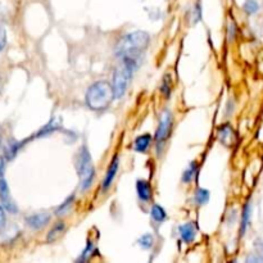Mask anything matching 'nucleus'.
<instances>
[{"label":"nucleus","instance_id":"obj_20","mask_svg":"<svg viewBox=\"0 0 263 263\" xmlns=\"http://www.w3.org/2000/svg\"><path fill=\"white\" fill-rule=\"evenodd\" d=\"M195 200L199 206H203V204H207L209 200V191L207 189H198L195 194Z\"/></svg>","mask_w":263,"mask_h":263},{"label":"nucleus","instance_id":"obj_8","mask_svg":"<svg viewBox=\"0 0 263 263\" xmlns=\"http://www.w3.org/2000/svg\"><path fill=\"white\" fill-rule=\"evenodd\" d=\"M27 225L34 230H42L50 222L49 213H36L26 218Z\"/></svg>","mask_w":263,"mask_h":263},{"label":"nucleus","instance_id":"obj_23","mask_svg":"<svg viewBox=\"0 0 263 263\" xmlns=\"http://www.w3.org/2000/svg\"><path fill=\"white\" fill-rule=\"evenodd\" d=\"M7 45V32L2 25H0V52L6 48Z\"/></svg>","mask_w":263,"mask_h":263},{"label":"nucleus","instance_id":"obj_5","mask_svg":"<svg viewBox=\"0 0 263 263\" xmlns=\"http://www.w3.org/2000/svg\"><path fill=\"white\" fill-rule=\"evenodd\" d=\"M172 124H173V117L168 109L163 111V113L160 114L159 125H158L157 132H155V144H157V150L158 154L162 152L163 147H165L166 141L170 137L171 131H172Z\"/></svg>","mask_w":263,"mask_h":263},{"label":"nucleus","instance_id":"obj_4","mask_svg":"<svg viewBox=\"0 0 263 263\" xmlns=\"http://www.w3.org/2000/svg\"><path fill=\"white\" fill-rule=\"evenodd\" d=\"M135 68H136V66L126 62V60H122V65L116 68L113 75V85H112L114 99H121L126 94Z\"/></svg>","mask_w":263,"mask_h":263},{"label":"nucleus","instance_id":"obj_17","mask_svg":"<svg viewBox=\"0 0 263 263\" xmlns=\"http://www.w3.org/2000/svg\"><path fill=\"white\" fill-rule=\"evenodd\" d=\"M250 211H252V208H250V204L248 203L247 206L244 207V211H242L241 226H240V232H241V235H244V234H245V230H247L248 225H249V219H250Z\"/></svg>","mask_w":263,"mask_h":263},{"label":"nucleus","instance_id":"obj_6","mask_svg":"<svg viewBox=\"0 0 263 263\" xmlns=\"http://www.w3.org/2000/svg\"><path fill=\"white\" fill-rule=\"evenodd\" d=\"M0 200H2V204H3V208H6L11 213H17V206L13 201V199H12L8 184L4 180V177L0 178Z\"/></svg>","mask_w":263,"mask_h":263},{"label":"nucleus","instance_id":"obj_16","mask_svg":"<svg viewBox=\"0 0 263 263\" xmlns=\"http://www.w3.org/2000/svg\"><path fill=\"white\" fill-rule=\"evenodd\" d=\"M198 172V165H196V162H193L189 165V167L186 168V171L184 172L183 175V181L184 183H190V181H193L194 176H195V173Z\"/></svg>","mask_w":263,"mask_h":263},{"label":"nucleus","instance_id":"obj_12","mask_svg":"<svg viewBox=\"0 0 263 263\" xmlns=\"http://www.w3.org/2000/svg\"><path fill=\"white\" fill-rule=\"evenodd\" d=\"M152 135L149 134H144L141 135V136L136 137V140H135V144H134V148L135 150H136L137 153H144L147 152L148 148H149L150 143H152Z\"/></svg>","mask_w":263,"mask_h":263},{"label":"nucleus","instance_id":"obj_14","mask_svg":"<svg viewBox=\"0 0 263 263\" xmlns=\"http://www.w3.org/2000/svg\"><path fill=\"white\" fill-rule=\"evenodd\" d=\"M65 227L66 226L63 222H58L57 225H54V226H53V229L50 230L49 234H48V236H47L48 241L49 242L55 241V240H57L58 237L63 234V231H65Z\"/></svg>","mask_w":263,"mask_h":263},{"label":"nucleus","instance_id":"obj_13","mask_svg":"<svg viewBox=\"0 0 263 263\" xmlns=\"http://www.w3.org/2000/svg\"><path fill=\"white\" fill-rule=\"evenodd\" d=\"M59 127H60V119L53 118L49 124L45 125V126L43 127L39 132H37V136H44V135L52 134V132L59 130Z\"/></svg>","mask_w":263,"mask_h":263},{"label":"nucleus","instance_id":"obj_11","mask_svg":"<svg viewBox=\"0 0 263 263\" xmlns=\"http://www.w3.org/2000/svg\"><path fill=\"white\" fill-rule=\"evenodd\" d=\"M117 171H118V157H114L113 159H112L111 165H109L108 170H107L106 177H104V181H103V190L104 191H106L107 189L112 185Z\"/></svg>","mask_w":263,"mask_h":263},{"label":"nucleus","instance_id":"obj_19","mask_svg":"<svg viewBox=\"0 0 263 263\" xmlns=\"http://www.w3.org/2000/svg\"><path fill=\"white\" fill-rule=\"evenodd\" d=\"M242 9L247 14H254L257 13L258 9H259V4L257 3V0H245L244 6H242Z\"/></svg>","mask_w":263,"mask_h":263},{"label":"nucleus","instance_id":"obj_22","mask_svg":"<svg viewBox=\"0 0 263 263\" xmlns=\"http://www.w3.org/2000/svg\"><path fill=\"white\" fill-rule=\"evenodd\" d=\"M93 249H94V248H93V242L88 241V245H86V248H85V249H84L83 254H81V257L78 258V260H81V262H84V260H88L89 258H90Z\"/></svg>","mask_w":263,"mask_h":263},{"label":"nucleus","instance_id":"obj_18","mask_svg":"<svg viewBox=\"0 0 263 263\" xmlns=\"http://www.w3.org/2000/svg\"><path fill=\"white\" fill-rule=\"evenodd\" d=\"M73 200H75V196H73V195H71L70 198L66 199V200L63 201V203L60 204L59 207H58L57 211H55V214H57V216H62V214H65V213H67V212H70V208H71V207H72Z\"/></svg>","mask_w":263,"mask_h":263},{"label":"nucleus","instance_id":"obj_7","mask_svg":"<svg viewBox=\"0 0 263 263\" xmlns=\"http://www.w3.org/2000/svg\"><path fill=\"white\" fill-rule=\"evenodd\" d=\"M218 140L225 147H232L236 143V134L230 125H224L218 129Z\"/></svg>","mask_w":263,"mask_h":263},{"label":"nucleus","instance_id":"obj_1","mask_svg":"<svg viewBox=\"0 0 263 263\" xmlns=\"http://www.w3.org/2000/svg\"><path fill=\"white\" fill-rule=\"evenodd\" d=\"M149 43L150 36L148 32H131V34L122 37L118 44L116 45V54L122 60H126V62L132 63L134 66H137L139 58L147 50Z\"/></svg>","mask_w":263,"mask_h":263},{"label":"nucleus","instance_id":"obj_9","mask_svg":"<svg viewBox=\"0 0 263 263\" xmlns=\"http://www.w3.org/2000/svg\"><path fill=\"white\" fill-rule=\"evenodd\" d=\"M178 232H180V236L184 241L191 242L195 239L198 227H196V225L194 222H188V224H184L178 227Z\"/></svg>","mask_w":263,"mask_h":263},{"label":"nucleus","instance_id":"obj_24","mask_svg":"<svg viewBox=\"0 0 263 263\" xmlns=\"http://www.w3.org/2000/svg\"><path fill=\"white\" fill-rule=\"evenodd\" d=\"M4 224H6V213L3 207H0V227H3Z\"/></svg>","mask_w":263,"mask_h":263},{"label":"nucleus","instance_id":"obj_15","mask_svg":"<svg viewBox=\"0 0 263 263\" xmlns=\"http://www.w3.org/2000/svg\"><path fill=\"white\" fill-rule=\"evenodd\" d=\"M150 214H152L153 219H154L155 222H158V224H162L163 221L166 219V211L165 208H162L160 206H158V204H154L152 208V211H150Z\"/></svg>","mask_w":263,"mask_h":263},{"label":"nucleus","instance_id":"obj_21","mask_svg":"<svg viewBox=\"0 0 263 263\" xmlns=\"http://www.w3.org/2000/svg\"><path fill=\"white\" fill-rule=\"evenodd\" d=\"M153 242H154V237H153L152 234H145L139 239V245L143 249H149V248H152Z\"/></svg>","mask_w":263,"mask_h":263},{"label":"nucleus","instance_id":"obj_3","mask_svg":"<svg viewBox=\"0 0 263 263\" xmlns=\"http://www.w3.org/2000/svg\"><path fill=\"white\" fill-rule=\"evenodd\" d=\"M76 168H77V175L80 177L81 189L86 190L91 185L94 180V166L91 160L90 152L88 150L86 145H83L77 153V160H76Z\"/></svg>","mask_w":263,"mask_h":263},{"label":"nucleus","instance_id":"obj_10","mask_svg":"<svg viewBox=\"0 0 263 263\" xmlns=\"http://www.w3.org/2000/svg\"><path fill=\"white\" fill-rule=\"evenodd\" d=\"M136 190H137V195H139V198L141 199L143 201H150V199H152V195H153V189H152V185H150L148 181L145 180H137L136 183Z\"/></svg>","mask_w":263,"mask_h":263},{"label":"nucleus","instance_id":"obj_2","mask_svg":"<svg viewBox=\"0 0 263 263\" xmlns=\"http://www.w3.org/2000/svg\"><path fill=\"white\" fill-rule=\"evenodd\" d=\"M86 104L93 111H104L111 106L114 99L113 88L107 81H98L93 84L86 91Z\"/></svg>","mask_w":263,"mask_h":263}]
</instances>
